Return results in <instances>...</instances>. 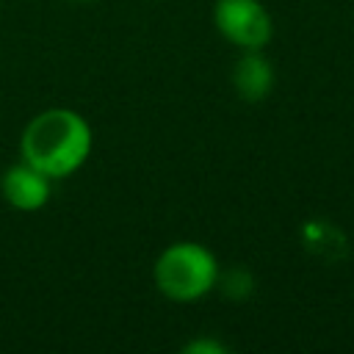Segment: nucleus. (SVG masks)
<instances>
[{"label": "nucleus", "mask_w": 354, "mask_h": 354, "mask_svg": "<svg viewBox=\"0 0 354 354\" xmlns=\"http://www.w3.org/2000/svg\"><path fill=\"white\" fill-rule=\"evenodd\" d=\"M232 86H235V94L243 97L246 102L266 100L274 86L271 61L260 50H243V55L238 58V64L232 69Z\"/></svg>", "instance_id": "nucleus-5"}, {"label": "nucleus", "mask_w": 354, "mask_h": 354, "mask_svg": "<svg viewBox=\"0 0 354 354\" xmlns=\"http://www.w3.org/2000/svg\"><path fill=\"white\" fill-rule=\"evenodd\" d=\"M19 152L50 180L69 177L91 152V127L72 108H47L25 124Z\"/></svg>", "instance_id": "nucleus-1"}, {"label": "nucleus", "mask_w": 354, "mask_h": 354, "mask_svg": "<svg viewBox=\"0 0 354 354\" xmlns=\"http://www.w3.org/2000/svg\"><path fill=\"white\" fill-rule=\"evenodd\" d=\"M75 3H91V0H75Z\"/></svg>", "instance_id": "nucleus-8"}, {"label": "nucleus", "mask_w": 354, "mask_h": 354, "mask_svg": "<svg viewBox=\"0 0 354 354\" xmlns=\"http://www.w3.org/2000/svg\"><path fill=\"white\" fill-rule=\"evenodd\" d=\"M183 351H191V354H224L227 348H224L221 343H216V340L202 337V340H191V343H185Z\"/></svg>", "instance_id": "nucleus-7"}, {"label": "nucleus", "mask_w": 354, "mask_h": 354, "mask_svg": "<svg viewBox=\"0 0 354 354\" xmlns=\"http://www.w3.org/2000/svg\"><path fill=\"white\" fill-rule=\"evenodd\" d=\"M213 22L238 50H263L274 33L271 14L260 0H216Z\"/></svg>", "instance_id": "nucleus-3"}, {"label": "nucleus", "mask_w": 354, "mask_h": 354, "mask_svg": "<svg viewBox=\"0 0 354 354\" xmlns=\"http://www.w3.org/2000/svg\"><path fill=\"white\" fill-rule=\"evenodd\" d=\"M252 290V277L246 274V271H232L227 279H224V293L227 296H232V299H241V296H246Z\"/></svg>", "instance_id": "nucleus-6"}, {"label": "nucleus", "mask_w": 354, "mask_h": 354, "mask_svg": "<svg viewBox=\"0 0 354 354\" xmlns=\"http://www.w3.org/2000/svg\"><path fill=\"white\" fill-rule=\"evenodd\" d=\"M152 277L166 299L196 301L218 285V263L207 246L194 241H177L158 254Z\"/></svg>", "instance_id": "nucleus-2"}, {"label": "nucleus", "mask_w": 354, "mask_h": 354, "mask_svg": "<svg viewBox=\"0 0 354 354\" xmlns=\"http://www.w3.org/2000/svg\"><path fill=\"white\" fill-rule=\"evenodd\" d=\"M0 191H3V199L22 210V213H30V210H39L50 202V194H53V180L39 171L36 166L30 163H17L11 169L3 171V180H0Z\"/></svg>", "instance_id": "nucleus-4"}]
</instances>
